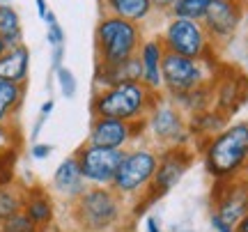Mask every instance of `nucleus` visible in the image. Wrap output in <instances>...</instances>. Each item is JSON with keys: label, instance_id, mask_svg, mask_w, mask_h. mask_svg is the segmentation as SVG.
<instances>
[{"label": "nucleus", "instance_id": "obj_2", "mask_svg": "<svg viewBox=\"0 0 248 232\" xmlns=\"http://www.w3.org/2000/svg\"><path fill=\"white\" fill-rule=\"evenodd\" d=\"M202 161L207 172L216 182L237 179L248 163V122H234L223 126L202 147Z\"/></svg>", "mask_w": 248, "mask_h": 232}, {"label": "nucleus", "instance_id": "obj_1", "mask_svg": "<svg viewBox=\"0 0 248 232\" xmlns=\"http://www.w3.org/2000/svg\"><path fill=\"white\" fill-rule=\"evenodd\" d=\"M159 99L142 83H117L110 88L94 90L90 101L92 117L106 120H122V122H145V117Z\"/></svg>", "mask_w": 248, "mask_h": 232}, {"label": "nucleus", "instance_id": "obj_8", "mask_svg": "<svg viewBox=\"0 0 248 232\" xmlns=\"http://www.w3.org/2000/svg\"><path fill=\"white\" fill-rule=\"evenodd\" d=\"M161 76H163L161 94H166V97H177V94L198 90L207 85V80H209L204 60H193V58H184L177 53L163 55Z\"/></svg>", "mask_w": 248, "mask_h": 232}, {"label": "nucleus", "instance_id": "obj_19", "mask_svg": "<svg viewBox=\"0 0 248 232\" xmlns=\"http://www.w3.org/2000/svg\"><path fill=\"white\" fill-rule=\"evenodd\" d=\"M21 212L39 228V225L51 223V218H53V202L42 191H30V193H23V209Z\"/></svg>", "mask_w": 248, "mask_h": 232}, {"label": "nucleus", "instance_id": "obj_39", "mask_svg": "<svg viewBox=\"0 0 248 232\" xmlns=\"http://www.w3.org/2000/svg\"><path fill=\"white\" fill-rule=\"evenodd\" d=\"M9 2H12V0H0V5H9Z\"/></svg>", "mask_w": 248, "mask_h": 232}, {"label": "nucleus", "instance_id": "obj_7", "mask_svg": "<svg viewBox=\"0 0 248 232\" xmlns=\"http://www.w3.org/2000/svg\"><path fill=\"white\" fill-rule=\"evenodd\" d=\"M159 39L166 53H177L193 60H207L209 44H212V37L207 35L202 21L182 16H170Z\"/></svg>", "mask_w": 248, "mask_h": 232}, {"label": "nucleus", "instance_id": "obj_31", "mask_svg": "<svg viewBox=\"0 0 248 232\" xmlns=\"http://www.w3.org/2000/svg\"><path fill=\"white\" fill-rule=\"evenodd\" d=\"M212 225L216 228V232H234V228H230L228 223H223V221L216 214H212Z\"/></svg>", "mask_w": 248, "mask_h": 232}, {"label": "nucleus", "instance_id": "obj_24", "mask_svg": "<svg viewBox=\"0 0 248 232\" xmlns=\"http://www.w3.org/2000/svg\"><path fill=\"white\" fill-rule=\"evenodd\" d=\"M214 0H177L172 9H170V16H182V18H193V21H202V16L207 14V9Z\"/></svg>", "mask_w": 248, "mask_h": 232}, {"label": "nucleus", "instance_id": "obj_35", "mask_svg": "<svg viewBox=\"0 0 248 232\" xmlns=\"http://www.w3.org/2000/svg\"><path fill=\"white\" fill-rule=\"evenodd\" d=\"M234 232H248V212H246V216L241 218L239 223H237V228H234Z\"/></svg>", "mask_w": 248, "mask_h": 232}, {"label": "nucleus", "instance_id": "obj_13", "mask_svg": "<svg viewBox=\"0 0 248 232\" xmlns=\"http://www.w3.org/2000/svg\"><path fill=\"white\" fill-rule=\"evenodd\" d=\"M241 0H214L207 14L202 16V26L207 30V35L212 39H228L234 35V30L239 28L241 21Z\"/></svg>", "mask_w": 248, "mask_h": 232}, {"label": "nucleus", "instance_id": "obj_26", "mask_svg": "<svg viewBox=\"0 0 248 232\" xmlns=\"http://www.w3.org/2000/svg\"><path fill=\"white\" fill-rule=\"evenodd\" d=\"M55 76H58V85H60L62 97H67V99H74V97H76L78 83H76V76L71 74V69H67V67H60V69H55Z\"/></svg>", "mask_w": 248, "mask_h": 232}, {"label": "nucleus", "instance_id": "obj_3", "mask_svg": "<svg viewBox=\"0 0 248 232\" xmlns=\"http://www.w3.org/2000/svg\"><path fill=\"white\" fill-rule=\"evenodd\" d=\"M142 44V30L126 18L104 14L94 28V53L99 67L122 64L138 55Z\"/></svg>", "mask_w": 248, "mask_h": 232}, {"label": "nucleus", "instance_id": "obj_4", "mask_svg": "<svg viewBox=\"0 0 248 232\" xmlns=\"http://www.w3.org/2000/svg\"><path fill=\"white\" fill-rule=\"evenodd\" d=\"M124 214V198L113 186L85 188L74 200V221L83 232L115 230Z\"/></svg>", "mask_w": 248, "mask_h": 232}, {"label": "nucleus", "instance_id": "obj_16", "mask_svg": "<svg viewBox=\"0 0 248 232\" xmlns=\"http://www.w3.org/2000/svg\"><path fill=\"white\" fill-rule=\"evenodd\" d=\"M85 179H83V172H80V166L76 156L71 154L67 159L62 161L60 166L55 168V175H53V186L55 191L64 198H71V200H76V198L85 191Z\"/></svg>", "mask_w": 248, "mask_h": 232}, {"label": "nucleus", "instance_id": "obj_21", "mask_svg": "<svg viewBox=\"0 0 248 232\" xmlns=\"http://www.w3.org/2000/svg\"><path fill=\"white\" fill-rule=\"evenodd\" d=\"M0 37L5 39L7 48L23 44V26L21 16L12 5H0Z\"/></svg>", "mask_w": 248, "mask_h": 232}, {"label": "nucleus", "instance_id": "obj_18", "mask_svg": "<svg viewBox=\"0 0 248 232\" xmlns=\"http://www.w3.org/2000/svg\"><path fill=\"white\" fill-rule=\"evenodd\" d=\"M104 9H106V14L126 18V21L138 23V26L145 23L154 12L152 0H104Z\"/></svg>", "mask_w": 248, "mask_h": 232}, {"label": "nucleus", "instance_id": "obj_12", "mask_svg": "<svg viewBox=\"0 0 248 232\" xmlns=\"http://www.w3.org/2000/svg\"><path fill=\"white\" fill-rule=\"evenodd\" d=\"M248 212V193L244 191L239 179H225L218 182V191L214 196V212L223 223L237 228L241 218Z\"/></svg>", "mask_w": 248, "mask_h": 232}, {"label": "nucleus", "instance_id": "obj_14", "mask_svg": "<svg viewBox=\"0 0 248 232\" xmlns=\"http://www.w3.org/2000/svg\"><path fill=\"white\" fill-rule=\"evenodd\" d=\"M166 48L161 39H142L138 48V60L142 67V85H147L152 92L161 94L163 90V76H161V64H163Z\"/></svg>", "mask_w": 248, "mask_h": 232}, {"label": "nucleus", "instance_id": "obj_33", "mask_svg": "<svg viewBox=\"0 0 248 232\" xmlns=\"http://www.w3.org/2000/svg\"><path fill=\"white\" fill-rule=\"evenodd\" d=\"M53 99H48V101H44V106H42V110H39V115H44V117H48L51 115V110H53Z\"/></svg>", "mask_w": 248, "mask_h": 232}, {"label": "nucleus", "instance_id": "obj_27", "mask_svg": "<svg viewBox=\"0 0 248 232\" xmlns=\"http://www.w3.org/2000/svg\"><path fill=\"white\" fill-rule=\"evenodd\" d=\"M46 21V37H48V44L51 48H64V32H62L60 23H58V18H55L53 12H48V16L44 18Z\"/></svg>", "mask_w": 248, "mask_h": 232}, {"label": "nucleus", "instance_id": "obj_11", "mask_svg": "<svg viewBox=\"0 0 248 232\" xmlns=\"http://www.w3.org/2000/svg\"><path fill=\"white\" fill-rule=\"evenodd\" d=\"M193 163V154L188 147H163L159 150V163H156V172H154V182L152 188L154 191L152 198L163 196L177 186L184 172L191 168Z\"/></svg>", "mask_w": 248, "mask_h": 232}, {"label": "nucleus", "instance_id": "obj_17", "mask_svg": "<svg viewBox=\"0 0 248 232\" xmlns=\"http://www.w3.org/2000/svg\"><path fill=\"white\" fill-rule=\"evenodd\" d=\"M28 72H30V51L26 44L12 46L0 55V80L26 83Z\"/></svg>", "mask_w": 248, "mask_h": 232}, {"label": "nucleus", "instance_id": "obj_30", "mask_svg": "<svg viewBox=\"0 0 248 232\" xmlns=\"http://www.w3.org/2000/svg\"><path fill=\"white\" fill-rule=\"evenodd\" d=\"M177 0H152V7H154V12H159V14H166L170 9H172V5H175Z\"/></svg>", "mask_w": 248, "mask_h": 232}, {"label": "nucleus", "instance_id": "obj_6", "mask_svg": "<svg viewBox=\"0 0 248 232\" xmlns=\"http://www.w3.org/2000/svg\"><path fill=\"white\" fill-rule=\"evenodd\" d=\"M145 136L154 147H188L193 136L188 134V115L177 108L166 94H159L145 117Z\"/></svg>", "mask_w": 248, "mask_h": 232}, {"label": "nucleus", "instance_id": "obj_15", "mask_svg": "<svg viewBox=\"0 0 248 232\" xmlns=\"http://www.w3.org/2000/svg\"><path fill=\"white\" fill-rule=\"evenodd\" d=\"M117 83H142V67L138 55L126 60L122 64H113V67H99L94 72V88H110Z\"/></svg>", "mask_w": 248, "mask_h": 232}, {"label": "nucleus", "instance_id": "obj_32", "mask_svg": "<svg viewBox=\"0 0 248 232\" xmlns=\"http://www.w3.org/2000/svg\"><path fill=\"white\" fill-rule=\"evenodd\" d=\"M48 12H51V9H48V5H46V0H37V14H39L42 18H46L48 16Z\"/></svg>", "mask_w": 248, "mask_h": 232}, {"label": "nucleus", "instance_id": "obj_34", "mask_svg": "<svg viewBox=\"0 0 248 232\" xmlns=\"http://www.w3.org/2000/svg\"><path fill=\"white\" fill-rule=\"evenodd\" d=\"M237 179L241 182V186H244V191L248 193V163H246V168H244V170L239 172V177H237Z\"/></svg>", "mask_w": 248, "mask_h": 232}, {"label": "nucleus", "instance_id": "obj_38", "mask_svg": "<svg viewBox=\"0 0 248 232\" xmlns=\"http://www.w3.org/2000/svg\"><path fill=\"white\" fill-rule=\"evenodd\" d=\"M241 7L246 9V14H248V0H241Z\"/></svg>", "mask_w": 248, "mask_h": 232}, {"label": "nucleus", "instance_id": "obj_23", "mask_svg": "<svg viewBox=\"0 0 248 232\" xmlns=\"http://www.w3.org/2000/svg\"><path fill=\"white\" fill-rule=\"evenodd\" d=\"M23 209V193L12 184H0V225Z\"/></svg>", "mask_w": 248, "mask_h": 232}, {"label": "nucleus", "instance_id": "obj_37", "mask_svg": "<svg viewBox=\"0 0 248 232\" xmlns=\"http://www.w3.org/2000/svg\"><path fill=\"white\" fill-rule=\"evenodd\" d=\"M5 51H7V44H5V39H2V37H0V55L5 53Z\"/></svg>", "mask_w": 248, "mask_h": 232}, {"label": "nucleus", "instance_id": "obj_20", "mask_svg": "<svg viewBox=\"0 0 248 232\" xmlns=\"http://www.w3.org/2000/svg\"><path fill=\"white\" fill-rule=\"evenodd\" d=\"M26 97V83L0 80V124H12L9 117L16 113Z\"/></svg>", "mask_w": 248, "mask_h": 232}, {"label": "nucleus", "instance_id": "obj_22", "mask_svg": "<svg viewBox=\"0 0 248 232\" xmlns=\"http://www.w3.org/2000/svg\"><path fill=\"white\" fill-rule=\"evenodd\" d=\"M177 108H182L186 115H195V113H202V110H209L212 106V94H209V85H202L198 90H191V92H184V94H177V97H168Z\"/></svg>", "mask_w": 248, "mask_h": 232}, {"label": "nucleus", "instance_id": "obj_5", "mask_svg": "<svg viewBox=\"0 0 248 232\" xmlns=\"http://www.w3.org/2000/svg\"><path fill=\"white\" fill-rule=\"evenodd\" d=\"M159 163V150L150 143H133L124 150L122 163L113 179V191L122 198H138L152 188Z\"/></svg>", "mask_w": 248, "mask_h": 232}, {"label": "nucleus", "instance_id": "obj_9", "mask_svg": "<svg viewBox=\"0 0 248 232\" xmlns=\"http://www.w3.org/2000/svg\"><path fill=\"white\" fill-rule=\"evenodd\" d=\"M80 166L83 179L92 186H113V179L117 175V168L122 163L124 150H108L99 145L83 143L74 152Z\"/></svg>", "mask_w": 248, "mask_h": 232}, {"label": "nucleus", "instance_id": "obj_10", "mask_svg": "<svg viewBox=\"0 0 248 232\" xmlns=\"http://www.w3.org/2000/svg\"><path fill=\"white\" fill-rule=\"evenodd\" d=\"M142 136H145V122H122V120L92 117L85 143L108 147V150H129Z\"/></svg>", "mask_w": 248, "mask_h": 232}, {"label": "nucleus", "instance_id": "obj_28", "mask_svg": "<svg viewBox=\"0 0 248 232\" xmlns=\"http://www.w3.org/2000/svg\"><path fill=\"white\" fill-rule=\"evenodd\" d=\"M0 232H37V225L23 212H18L9 221H5V223L0 225Z\"/></svg>", "mask_w": 248, "mask_h": 232}, {"label": "nucleus", "instance_id": "obj_36", "mask_svg": "<svg viewBox=\"0 0 248 232\" xmlns=\"http://www.w3.org/2000/svg\"><path fill=\"white\" fill-rule=\"evenodd\" d=\"M147 232H161V228H159V223H156V218H147Z\"/></svg>", "mask_w": 248, "mask_h": 232}, {"label": "nucleus", "instance_id": "obj_25", "mask_svg": "<svg viewBox=\"0 0 248 232\" xmlns=\"http://www.w3.org/2000/svg\"><path fill=\"white\" fill-rule=\"evenodd\" d=\"M18 145H21V138H18L16 126L0 124V156L12 152V150H18Z\"/></svg>", "mask_w": 248, "mask_h": 232}, {"label": "nucleus", "instance_id": "obj_29", "mask_svg": "<svg viewBox=\"0 0 248 232\" xmlns=\"http://www.w3.org/2000/svg\"><path fill=\"white\" fill-rule=\"evenodd\" d=\"M51 152H53V147H51V145H44V143L32 145V150H30V154H32L35 159H46Z\"/></svg>", "mask_w": 248, "mask_h": 232}]
</instances>
